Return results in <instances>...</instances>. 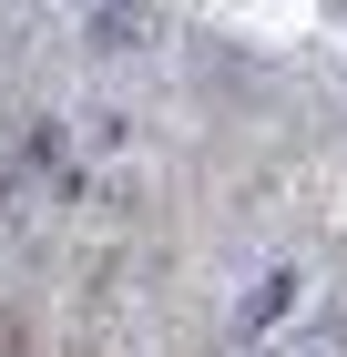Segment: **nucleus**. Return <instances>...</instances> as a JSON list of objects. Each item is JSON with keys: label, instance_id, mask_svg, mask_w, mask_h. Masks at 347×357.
Returning a JSON list of instances; mask_svg holds the SVG:
<instances>
[{"label": "nucleus", "instance_id": "nucleus-1", "mask_svg": "<svg viewBox=\"0 0 347 357\" xmlns=\"http://www.w3.org/2000/svg\"><path fill=\"white\" fill-rule=\"evenodd\" d=\"M286 306H296V275L276 266V275H256V286H245V306H235V327L256 337V327H276V317H286Z\"/></svg>", "mask_w": 347, "mask_h": 357}]
</instances>
